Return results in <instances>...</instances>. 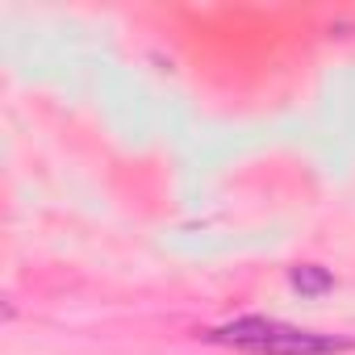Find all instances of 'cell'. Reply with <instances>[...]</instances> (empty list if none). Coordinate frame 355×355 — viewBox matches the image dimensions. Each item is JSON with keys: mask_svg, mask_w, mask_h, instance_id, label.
<instances>
[{"mask_svg": "<svg viewBox=\"0 0 355 355\" xmlns=\"http://www.w3.org/2000/svg\"><path fill=\"white\" fill-rule=\"evenodd\" d=\"M205 338L222 343V347L251 351V355H330V351H347L351 347L347 338L313 334V330L284 326V322H272V318H239L230 326L209 330Z\"/></svg>", "mask_w": 355, "mask_h": 355, "instance_id": "cell-1", "label": "cell"}, {"mask_svg": "<svg viewBox=\"0 0 355 355\" xmlns=\"http://www.w3.org/2000/svg\"><path fill=\"white\" fill-rule=\"evenodd\" d=\"M288 284H293L301 297H322V293L334 288V276H330L322 263H301V268L288 272Z\"/></svg>", "mask_w": 355, "mask_h": 355, "instance_id": "cell-2", "label": "cell"}]
</instances>
